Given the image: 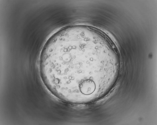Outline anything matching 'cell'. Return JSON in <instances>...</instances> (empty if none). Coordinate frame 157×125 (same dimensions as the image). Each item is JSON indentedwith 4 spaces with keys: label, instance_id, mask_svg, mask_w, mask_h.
<instances>
[{
    "label": "cell",
    "instance_id": "6da1fadb",
    "mask_svg": "<svg viewBox=\"0 0 157 125\" xmlns=\"http://www.w3.org/2000/svg\"><path fill=\"white\" fill-rule=\"evenodd\" d=\"M93 49L78 41H54L45 46L39 69L43 82L59 87L72 86L86 80L96 72Z\"/></svg>",
    "mask_w": 157,
    "mask_h": 125
}]
</instances>
